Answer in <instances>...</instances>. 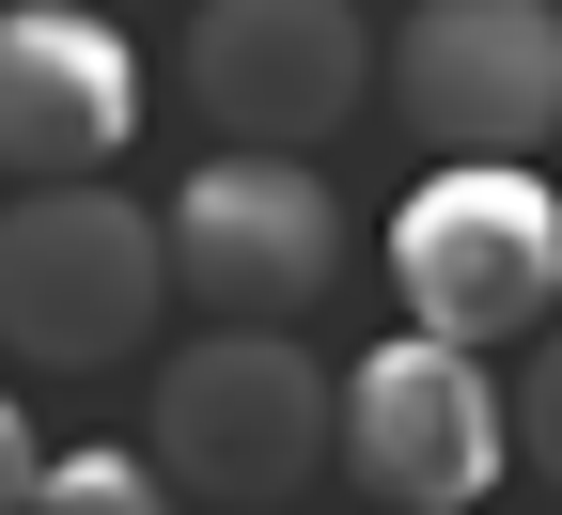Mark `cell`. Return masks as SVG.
I'll use <instances>...</instances> for the list:
<instances>
[{
    "instance_id": "1",
    "label": "cell",
    "mask_w": 562,
    "mask_h": 515,
    "mask_svg": "<svg viewBox=\"0 0 562 515\" xmlns=\"http://www.w3.org/2000/svg\"><path fill=\"white\" fill-rule=\"evenodd\" d=\"M157 313H172V250H157V219L110 172L0 203V359H32V376H110V359L157 344Z\"/></svg>"
},
{
    "instance_id": "2",
    "label": "cell",
    "mask_w": 562,
    "mask_h": 515,
    "mask_svg": "<svg viewBox=\"0 0 562 515\" xmlns=\"http://www.w3.org/2000/svg\"><path fill=\"white\" fill-rule=\"evenodd\" d=\"M391 298L422 344H531L562 313V188L531 157H453L391 203Z\"/></svg>"
},
{
    "instance_id": "3",
    "label": "cell",
    "mask_w": 562,
    "mask_h": 515,
    "mask_svg": "<svg viewBox=\"0 0 562 515\" xmlns=\"http://www.w3.org/2000/svg\"><path fill=\"white\" fill-rule=\"evenodd\" d=\"M328 422H344V376L297 344V328H203L172 376H157V454L140 469H172L188 500H297L328 469Z\"/></svg>"
},
{
    "instance_id": "4",
    "label": "cell",
    "mask_w": 562,
    "mask_h": 515,
    "mask_svg": "<svg viewBox=\"0 0 562 515\" xmlns=\"http://www.w3.org/2000/svg\"><path fill=\"white\" fill-rule=\"evenodd\" d=\"M157 250H172V298H203L220 328H313V298H344V203L313 157H203Z\"/></svg>"
},
{
    "instance_id": "5",
    "label": "cell",
    "mask_w": 562,
    "mask_h": 515,
    "mask_svg": "<svg viewBox=\"0 0 562 515\" xmlns=\"http://www.w3.org/2000/svg\"><path fill=\"white\" fill-rule=\"evenodd\" d=\"M328 454L360 469V500H391V515H469L484 484L516 469V406H501V376H484L469 344H422V328H391L360 376H344Z\"/></svg>"
},
{
    "instance_id": "6",
    "label": "cell",
    "mask_w": 562,
    "mask_h": 515,
    "mask_svg": "<svg viewBox=\"0 0 562 515\" xmlns=\"http://www.w3.org/2000/svg\"><path fill=\"white\" fill-rule=\"evenodd\" d=\"M375 94V16L360 0H203L188 16V110L235 157H313Z\"/></svg>"
},
{
    "instance_id": "7",
    "label": "cell",
    "mask_w": 562,
    "mask_h": 515,
    "mask_svg": "<svg viewBox=\"0 0 562 515\" xmlns=\"http://www.w3.org/2000/svg\"><path fill=\"white\" fill-rule=\"evenodd\" d=\"M391 94L438 157H547L562 141V0H422L391 32Z\"/></svg>"
},
{
    "instance_id": "8",
    "label": "cell",
    "mask_w": 562,
    "mask_h": 515,
    "mask_svg": "<svg viewBox=\"0 0 562 515\" xmlns=\"http://www.w3.org/2000/svg\"><path fill=\"white\" fill-rule=\"evenodd\" d=\"M140 141V47L94 0H16L0 16V172L16 188H79Z\"/></svg>"
},
{
    "instance_id": "9",
    "label": "cell",
    "mask_w": 562,
    "mask_h": 515,
    "mask_svg": "<svg viewBox=\"0 0 562 515\" xmlns=\"http://www.w3.org/2000/svg\"><path fill=\"white\" fill-rule=\"evenodd\" d=\"M32 515H172V484L140 469V454H63V469L32 484Z\"/></svg>"
},
{
    "instance_id": "10",
    "label": "cell",
    "mask_w": 562,
    "mask_h": 515,
    "mask_svg": "<svg viewBox=\"0 0 562 515\" xmlns=\"http://www.w3.org/2000/svg\"><path fill=\"white\" fill-rule=\"evenodd\" d=\"M501 406H516V454H531V469H547V484H562V313H547V328H531V376H516V391H501Z\"/></svg>"
},
{
    "instance_id": "11",
    "label": "cell",
    "mask_w": 562,
    "mask_h": 515,
    "mask_svg": "<svg viewBox=\"0 0 562 515\" xmlns=\"http://www.w3.org/2000/svg\"><path fill=\"white\" fill-rule=\"evenodd\" d=\"M32 484H47V437H32L16 391H0V515H32Z\"/></svg>"
},
{
    "instance_id": "12",
    "label": "cell",
    "mask_w": 562,
    "mask_h": 515,
    "mask_svg": "<svg viewBox=\"0 0 562 515\" xmlns=\"http://www.w3.org/2000/svg\"><path fill=\"white\" fill-rule=\"evenodd\" d=\"M94 16H110V0H94Z\"/></svg>"
}]
</instances>
